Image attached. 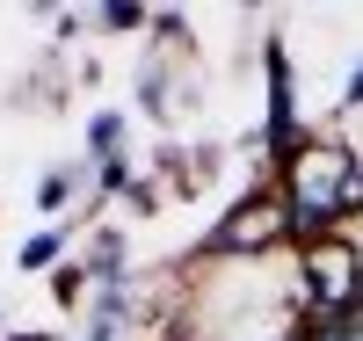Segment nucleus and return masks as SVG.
<instances>
[{"mask_svg": "<svg viewBox=\"0 0 363 341\" xmlns=\"http://www.w3.org/2000/svg\"><path fill=\"white\" fill-rule=\"evenodd\" d=\"M277 196H284V218H291V247L327 240V233H363V160H356L342 123L313 131L277 167Z\"/></svg>", "mask_w": 363, "mask_h": 341, "instance_id": "nucleus-1", "label": "nucleus"}, {"mask_svg": "<svg viewBox=\"0 0 363 341\" xmlns=\"http://www.w3.org/2000/svg\"><path fill=\"white\" fill-rule=\"evenodd\" d=\"M269 255H291V218H284L277 174H255L218 211V225L189 247V262L196 269H247V262H269Z\"/></svg>", "mask_w": 363, "mask_h": 341, "instance_id": "nucleus-2", "label": "nucleus"}, {"mask_svg": "<svg viewBox=\"0 0 363 341\" xmlns=\"http://www.w3.org/2000/svg\"><path fill=\"white\" fill-rule=\"evenodd\" d=\"M291 298H298V313L356 320L363 313V247H356V233H327V240L291 247Z\"/></svg>", "mask_w": 363, "mask_h": 341, "instance_id": "nucleus-3", "label": "nucleus"}, {"mask_svg": "<svg viewBox=\"0 0 363 341\" xmlns=\"http://www.w3.org/2000/svg\"><path fill=\"white\" fill-rule=\"evenodd\" d=\"M262 87H269V109L255 123V167L277 174L291 152L320 131V123H306V109H298V66H291V44L277 37V29L262 37Z\"/></svg>", "mask_w": 363, "mask_h": 341, "instance_id": "nucleus-4", "label": "nucleus"}, {"mask_svg": "<svg viewBox=\"0 0 363 341\" xmlns=\"http://www.w3.org/2000/svg\"><path fill=\"white\" fill-rule=\"evenodd\" d=\"M131 87H138V116L160 123V131H182L203 109V66H189V51H153L145 44Z\"/></svg>", "mask_w": 363, "mask_h": 341, "instance_id": "nucleus-5", "label": "nucleus"}, {"mask_svg": "<svg viewBox=\"0 0 363 341\" xmlns=\"http://www.w3.org/2000/svg\"><path fill=\"white\" fill-rule=\"evenodd\" d=\"M73 262L87 276V291H116V284H138V262H131V233L102 218V225H87L80 247H73Z\"/></svg>", "mask_w": 363, "mask_h": 341, "instance_id": "nucleus-6", "label": "nucleus"}, {"mask_svg": "<svg viewBox=\"0 0 363 341\" xmlns=\"http://www.w3.org/2000/svg\"><path fill=\"white\" fill-rule=\"evenodd\" d=\"M87 196H95V167L73 152V160H51V167L37 174V196H29V211H37L44 225H66Z\"/></svg>", "mask_w": 363, "mask_h": 341, "instance_id": "nucleus-7", "label": "nucleus"}, {"mask_svg": "<svg viewBox=\"0 0 363 341\" xmlns=\"http://www.w3.org/2000/svg\"><path fill=\"white\" fill-rule=\"evenodd\" d=\"M124 152H138L131 145V109H95L80 123V160L87 167H109V160H124Z\"/></svg>", "mask_w": 363, "mask_h": 341, "instance_id": "nucleus-8", "label": "nucleus"}, {"mask_svg": "<svg viewBox=\"0 0 363 341\" xmlns=\"http://www.w3.org/2000/svg\"><path fill=\"white\" fill-rule=\"evenodd\" d=\"M80 247V218H66V225H37L22 247H15V276H51L58 262H66Z\"/></svg>", "mask_w": 363, "mask_h": 341, "instance_id": "nucleus-9", "label": "nucleus"}, {"mask_svg": "<svg viewBox=\"0 0 363 341\" xmlns=\"http://www.w3.org/2000/svg\"><path fill=\"white\" fill-rule=\"evenodd\" d=\"M87 22L102 37H138V29H153V8L145 0H102V8H87Z\"/></svg>", "mask_w": 363, "mask_h": 341, "instance_id": "nucleus-10", "label": "nucleus"}, {"mask_svg": "<svg viewBox=\"0 0 363 341\" xmlns=\"http://www.w3.org/2000/svg\"><path fill=\"white\" fill-rule=\"evenodd\" d=\"M51 298H58V313H73V305L87 313V298H95V291H87L80 262H58V269H51Z\"/></svg>", "mask_w": 363, "mask_h": 341, "instance_id": "nucleus-11", "label": "nucleus"}, {"mask_svg": "<svg viewBox=\"0 0 363 341\" xmlns=\"http://www.w3.org/2000/svg\"><path fill=\"white\" fill-rule=\"evenodd\" d=\"M73 341H145L138 327H124V320H102V313H80V334Z\"/></svg>", "mask_w": 363, "mask_h": 341, "instance_id": "nucleus-12", "label": "nucleus"}, {"mask_svg": "<svg viewBox=\"0 0 363 341\" xmlns=\"http://www.w3.org/2000/svg\"><path fill=\"white\" fill-rule=\"evenodd\" d=\"M87 29H95V22H87V8H51V44H80Z\"/></svg>", "mask_w": 363, "mask_h": 341, "instance_id": "nucleus-13", "label": "nucleus"}, {"mask_svg": "<svg viewBox=\"0 0 363 341\" xmlns=\"http://www.w3.org/2000/svg\"><path fill=\"white\" fill-rule=\"evenodd\" d=\"M349 341H363V313H356V320H349Z\"/></svg>", "mask_w": 363, "mask_h": 341, "instance_id": "nucleus-14", "label": "nucleus"}, {"mask_svg": "<svg viewBox=\"0 0 363 341\" xmlns=\"http://www.w3.org/2000/svg\"><path fill=\"white\" fill-rule=\"evenodd\" d=\"M0 334H8V313H0Z\"/></svg>", "mask_w": 363, "mask_h": 341, "instance_id": "nucleus-15", "label": "nucleus"}]
</instances>
